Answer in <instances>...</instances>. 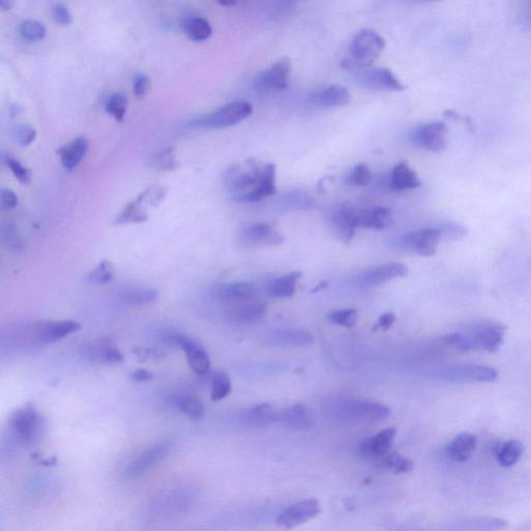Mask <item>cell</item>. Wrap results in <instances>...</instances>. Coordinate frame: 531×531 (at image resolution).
I'll return each instance as SVG.
<instances>
[{"mask_svg": "<svg viewBox=\"0 0 531 531\" xmlns=\"http://www.w3.org/2000/svg\"><path fill=\"white\" fill-rule=\"evenodd\" d=\"M18 204V197L11 189H2L0 192V207L2 211H10Z\"/></svg>", "mask_w": 531, "mask_h": 531, "instance_id": "obj_52", "label": "cell"}, {"mask_svg": "<svg viewBox=\"0 0 531 531\" xmlns=\"http://www.w3.org/2000/svg\"><path fill=\"white\" fill-rule=\"evenodd\" d=\"M267 314V305L262 301H249L227 306L226 318L237 325H254L261 323Z\"/></svg>", "mask_w": 531, "mask_h": 531, "instance_id": "obj_19", "label": "cell"}, {"mask_svg": "<svg viewBox=\"0 0 531 531\" xmlns=\"http://www.w3.org/2000/svg\"><path fill=\"white\" fill-rule=\"evenodd\" d=\"M424 1H435V0H424Z\"/></svg>", "mask_w": 531, "mask_h": 531, "instance_id": "obj_59", "label": "cell"}, {"mask_svg": "<svg viewBox=\"0 0 531 531\" xmlns=\"http://www.w3.org/2000/svg\"><path fill=\"white\" fill-rule=\"evenodd\" d=\"M51 15H53L55 23L60 24V26H67L73 21L71 12L64 4L54 6L53 11H51Z\"/></svg>", "mask_w": 531, "mask_h": 531, "instance_id": "obj_50", "label": "cell"}, {"mask_svg": "<svg viewBox=\"0 0 531 531\" xmlns=\"http://www.w3.org/2000/svg\"><path fill=\"white\" fill-rule=\"evenodd\" d=\"M80 329V324L75 321H51L35 323L31 332L38 343L50 344Z\"/></svg>", "mask_w": 531, "mask_h": 531, "instance_id": "obj_17", "label": "cell"}, {"mask_svg": "<svg viewBox=\"0 0 531 531\" xmlns=\"http://www.w3.org/2000/svg\"><path fill=\"white\" fill-rule=\"evenodd\" d=\"M153 376L152 373L148 372V371L143 370V368H141V370L135 371L134 373H132L131 375V379L133 381L135 382H146V381H150V379H152Z\"/></svg>", "mask_w": 531, "mask_h": 531, "instance_id": "obj_54", "label": "cell"}, {"mask_svg": "<svg viewBox=\"0 0 531 531\" xmlns=\"http://www.w3.org/2000/svg\"><path fill=\"white\" fill-rule=\"evenodd\" d=\"M524 445L518 440H510L503 443L495 452L497 462L503 467H512L519 462L523 456Z\"/></svg>", "mask_w": 531, "mask_h": 531, "instance_id": "obj_35", "label": "cell"}, {"mask_svg": "<svg viewBox=\"0 0 531 531\" xmlns=\"http://www.w3.org/2000/svg\"><path fill=\"white\" fill-rule=\"evenodd\" d=\"M390 415V409L381 403L368 400H341L332 409L337 422L348 425L373 424L382 422Z\"/></svg>", "mask_w": 531, "mask_h": 531, "instance_id": "obj_4", "label": "cell"}, {"mask_svg": "<svg viewBox=\"0 0 531 531\" xmlns=\"http://www.w3.org/2000/svg\"><path fill=\"white\" fill-rule=\"evenodd\" d=\"M275 164L258 163L254 160L244 165H234L224 173V183L235 199L241 202H258L276 193Z\"/></svg>", "mask_w": 531, "mask_h": 531, "instance_id": "obj_1", "label": "cell"}, {"mask_svg": "<svg viewBox=\"0 0 531 531\" xmlns=\"http://www.w3.org/2000/svg\"><path fill=\"white\" fill-rule=\"evenodd\" d=\"M372 180V173L366 163H359L346 177V183L352 186H366Z\"/></svg>", "mask_w": 531, "mask_h": 531, "instance_id": "obj_45", "label": "cell"}, {"mask_svg": "<svg viewBox=\"0 0 531 531\" xmlns=\"http://www.w3.org/2000/svg\"><path fill=\"white\" fill-rule=\"evenodd\" d=\"M172 449L170 441H161L143 451L130 463L125 471L126 478L135 479L143 476L146 471L152 469L155 465L161 462Z\"/></svg>", "mask_w": 531, "mask_h": 531, "instance_id": "obj_16", "label": "cell"}, {"mask_svg": "<svg viewBox=\"0 0 531 531\" xmlns=\"http://www.w3.org/2000/svg\"><path fill=\"white\" fill-rule=\"evenodd\" d=\"M435 378L447 383H486L495 381L498 378V372L491 366L481 364H454L439 368Z\"/></svg>", "mask_w": 531, "mask_h": 531, "instance_id": "obj_6", "label": "cell"}, {"mask_svg": "<svg viewBox=\"0 0 531 531\" xmlns=\"http://www.w3.org/2000/svg\"><path fill=\"white\" fill-rule=\"evenodd\" d=\"M319 513L321 506L319 501L314 498L306 499L285 508L279 515L276 523L281 527L294 528L316 518Z\"/></svg>", "mask_w": 531, "mask_h": 531, "instance_id": "obj_14", "label": "cell"}, {"mask_svg": "<svg viewBox=\"0 0 531 531\" xmlns=\"http://www.w3.org/2000/svg\"><path fill=\"white\" fill-rule=\"evenodd\" d=\"M163 191L160 188H148L141 193L134 202H130L119 217L120 224H141L148 219L146 212L148 204H158L163 197Z\"/></svg>", "mask_w": 531, "mask_h": 531, "instance_id": "obj_18", "label": "cell"}, {"mask_svg": "<svg viewBox=\"0 0 531 531\" xmlns=\"http://www.w3.org/2000/svg\"><path fill=\"white\" fill-rule=\"evenodd\" d=\"M13 136L20 145L26 146L33 143L37 137V131L31 126L21 124L13 129Z\"/></svg>", "mask_w": 531, "mask_h": 531, "instance_id": "obj_49", "label": "cell"}, {"mask_svg": "<svg viewBox=\"0 0 531 531\" xmlns=\"http://www.w3.org/2000/svg\"><path fill=\"white\" fill-rule=\"evenodd\" d=\"M13 6V0H0V8L4 12L12 10Z\"/></svg>", "mask_w": 531, "mask_h": 531, "instance_id": "obj_55", "label": "cell"}, {"mask_svg": "<svg viewBox=\"0 0 531 531\" xmlns=\"http://www.w3.org/2000/svg\"><path fill=\"white\" fill-rule=\"evenodd\" d=\"M291 71L292 62L289 58H281L258 76L254 87L262 93L287 89Z\"/></svg>", "mask_w": 531, "mask_h": 531, "instance_id": "obj_11", "label": "cell"}, {"mask_svg": "<svg viewBox=\"0 0 531 531\" xmlns=\"http://www.w3.org/2000/svg\"><path fill=\"white\" fill-rule=\"evenodd\" d=\"M447 125L443 121H433L416 128L412 133V141L429 152L440 153L447 146Z\"/></svg>", "mask_w": 531, "mask_h": 531, "instance_id": "obj_13", "label": "cell"}, {"mask_svg": "<svg viewBox=\"0 0 531 531\" xmlns=\"http://www.w3.org/2000/svg\"><path fill=\"white\" fill-rule=\"evenodd\" d=\"M20 35L28 42H40L46 38L47 29L37 20H26L19 27Z\"/></svg>", "mask_w": 531, "mask_h": 531, "instance_id": "obj_39", "label": "cell"}, {"mask_svg": "<svg viewBox=\"0 0 531 531\" xmlns=\"http://www.w3.org/2000/svg\"><path fill=\"white\" fill-rule=\"evenodd\" d=\"M218 4H221L224 6H234L238 4L239 0H217Z\"/></svg>", "mask_w": 531, "mask_h": 531, "instance_id": "obj_57", "label": "cell"}, {"mask_svg": "<svg viewBox=\"0 0 531 531\" xmlns=\"http://www.w3.org/2000/svg\"><path fill=\"white\" fill-rule=\"evenodd\" d=\"M407 274H408V267L406 265L400 264V263H389V264L366 272L360 280L362 285L366 287H377L393 279L405 278Z\"/></svg>", "mask_w": 531, "mask_h": 531, "instance_id": "obj_24", "label": "cell"}, {"mask_svg": "<svg viewBox=\"0 0 531 531\" xmlns=\"http://www.w3.org/2000/svg\"><path fill=\"white\" fill-rule=\"evenodd\" d=\"M87 355L89 358L105 363H120L124 360L120 349L107 339L89 346L87 349Z\"/></svg>", "mask_w": 531, "mask_h": 531, "instance_id": "obj_32", "label": "cell"}, {"mask_svg": "<svg viewBox=\"0 0 531 531\" xmlns=\"http://www.w3.org/2000/svg\"><path fill=\"white\" fill-rule=\"evenodd\" d=\"M10 427L15 438L23 444H31L38 437L40 429V418L31 406L23 407L13 414Z\"/></svg>", "mask_w": 531, "mask_h": 531, "instance_id": "obj_10", "label": "cell"}, {"mask_svg": "<svg viewBox=\"0 0 531 531\" xmlns=\"http://www.w3.org/2000/svg\"><path fill=\"white\" fill-rule=\"evenodd\" d=\"M4 163H6V165L10 168L13 177H15L20 183L23 184V185H27V184L31 183V170H29V168H24L18 160L9 156V155L4 156Z\"/></svg>", "mask_w": 531, "mask_h": 531, "instance_id": "obj_46", "label": "cell"}, {"mask_svg": "<svg viewBox=\"0 0 531 531\" xmlns=\"http://www.w3.org/2000/svg\"><path fill=\"white\" fill-rule=\"evenodd\" d=\"M134 94L137 99H143L150 89V80L143 74H137L134 77Z\"/></svg>", "mask_w": 531, "mask_h": 531, "instance_id": "obj_51", "label": "cell"}, {"mask_svg": "<svg viewBox=\"0 0 531 531\" xmlns=\"http://www.w3.org/2000/svg\"><path fill=\"white\" fill-rule=\"evenodd\" d=\"M312 335L303 329H283L272 332L268 337L270 344L279 346H301L312 343Z\"/></svg>", "mask_w": 531, "mask_h": 531, "instance_id": "obj_29", "label": "cell"}, {"mask_svg": "<svg viewBox=\"0 0 531 531\" xmlns=\"http://www.w3.org/2000/svg\"><path fill=\"white\" fill-rule=\"evenodd\" d=\"M164 341L170 345L181 346L186 354L189 366L197 375H204L210 370V358L208 353L199 344L177 332H168L164 334Z\"/></svg>", "mask_w": 531, "mask_h": 531, "instance_id": "obj_9", "label": "cell"}, {"mask_svg": "<svg viewBox=\"0 0 531 531\" xmlns=\"http://www.w3.org/2000/svg\"><path fill=\"white\" fill-rule=\"evenodd\" d=\"M384 49L385 40L379 33L372 29H363L351 40L348 56L344 58L341 67L350 72L358 67L373 66Z\"/></svg>", "mask_w": 531, "mask_h": 531, "instance_id": "obj_3", "label": "cell"}, {"mask_svg": "<svg viewBox=\"0 0 531 531\" xmlns=\"http://www.w3.org/2000/svg\"><path fill=\"white\" fill-rule=\"evenodd\" d=\"M91 283L97 285H105L114 278V268L108 261H102L94 269L89 272L87 276Z\"/></svg>", "mask_w": 531, "mask_h": 531, "instance_id": "obj_43", "label": "cell"}, {"mask_svg": "<svg viewBox=\"0 0 531 531\" xmlns=\"http://www.w3.org/2000/svg\"><path fill=\"white\" fill-rule=\"evenodd\" d=\"M253 108L246 101H234L211 114H204L189 123V127L200 129H224L233 127L253 114Z\"/></svg>", "mask_w": 531, "mask_h": 531, "instance_id": "obj_5", "label": "cell"}, {"mask_svg": "<svg viewBox=\"0 0 531 531\" xmlns=\"http://www.w3.org/2000/svg\"><path fill=\"white\" fill-rule=\"evenodd\" d=\"M441 231V238L445 240L462 239L467 235V229L456 222H447L439 226Z\"/></svg>", "mask_w": 531, "mask_h": 531, "instance_id": "obj_48", "label": "cell"}, {"mask_svg": "<svg viewBox=\"0 0 531 531\" xmlns=\"http://www.w3.org/2000/svg\"><path fill=\"white\" fill-rule=\"evenodd\" d=\"M89 150V141L85 137L81 136L74 139L71 143L62 146L58 150L62 166L67 172H72L78 168L80 162L84 158Z\"/></svg>", "mask_w": 531, "mask_h": 531, "instance_id": "obj_27", "label": "cell"}, {"mask_svg": "<svg viewBox=\"0 0 531 531\" xmlns=\"http://www.w3.org/2000/svg\"><path fill=\"white\" fill-rule=\"evenodd\" d=\"M326 285H327V283H322L321 285H318V288H316V289L314 290L312 292H318L319 290L323 289V288H325Z\"/></svg>", "mask_w": 531, "mask_h": 531, "instance_id": "obj_58", "label": "cell"}, {"mask_svg": "<svg viewBox=\"0 0 531 531\" xmlns=\"http://www.w3.org/2000/svg\"><path fill=\"white\" fill-rule=\"evenodd\" d=\"M395 434V427H388L372 437L364 439L359 447L360 454L368 459L383 458L390 451Z\"/></svg>", "mask_w": 531, "mask_h": 531, "instance_id": "obj_21", "label": "cell"}, {"mask_svg": "<svg viewBox=\"0 0 531 531\" xmlns=\"http://www.w3.org/2000/svg\"><path fill=\"white\" fill-rule=\"evenodd\" d=\"M381 464L383 467L398 474L408 473L413 469V462L400 456L398 452H391V454L388 452L382 458Z\"/></svg>", "mask_w": 531, "mask_h": 531, "instance_id": "obj_38", "label": "cell"}, {"mask_svg": "<svg viewBox=\"0 0 531 531\" xmlns=\"http://www.w3.org/2000/svg\"><path fill=\"white\" fill-rule=\"evenodd\" d=\"M478 443V438L473 434H460L447 445V456L456 463L467 462L476 451Z\"/></svg>", "mask_w": 531, "mask_h": 531, "instance_id": "obj_26", "label": "cell"}, {"mask_svg": "<svg viewBox=\"0 0 531 531\" xmlns=\"http://www.w3.org/2000/svg\"><path fill=\"white\" fill-rule=\"evenodd\" d=\"M278 422L288 429L295 431H310L314 425V418L312 412L305 405L297 404L290 406L280 412Z\"/></svg>", "mask_w": 531, "mask_h": 531, "instance_id": "obj_23", "label": "cell"}, {"mask_svg": "<svg viewBox=\"0 0 531 531\" xmlns=\"http://www.w3.org/2000/svg\"><path fill=\"white\" fill-rule=\"evenodd\" d=\"M40 464L44 466H54L58 464V459L55 456H51V458L44 459V460L40 461Z\"/></svg>", "mask_w": 531, "mask_h": 531, "instance_id": "obj_56", "label": "cell"}, {"mask_svg": "<svg viewBox=\"0 0 531 531\" xmlns=\"http://www.w3.org/2000/svg\"><path fill=\"white\" fill-rule=\"evenodd\" d=\"M357 319H358V314H357V310L353 308L335 310L329 314V319L333 324L346 328L354 327Z\"/></svg>", "mask_w": 531, "mask_h": 531, "instance_id": "obj_47", "label": "cell"}, {"mask_svg": "<svg viewBox=\"0 0 531 531\" xmlns=\"http://www.w3.org/2000/svg\"><path fill=\"white\" fill-rule=\"evenodd\" d=\"M417 175L407 162H400L393 168L391 173L390 187L393 190L404 191L415 189L420 186Z\"/></svg>", "mask_w": 531, "mask_h": 531, "instance_id": "obj_30", "label": "cell"}, {"mask_svg": "<svg viewBox=\"0 0 531 531\" xmlns=\"http://www.w3.org/2000/svg\"><path fill=\"white\" fill-rule=\"evenodd\" d=\"M175 405L180 411L183 412L191 420H195V422L202 420V416H204V405L197 398L189 397V395L175 398Z\"/></svg>", "mask_w": 531, "mask_h": 531, "instance_id": "obj_37", "label": "cell"}, {"mask_svg": "<svg viewBox=\"0 0 531 531\" xmlns=\"http://www.w3.org/2000/svg\"><path fill=\"white\" fill-rule=\"evenodd\" d=\"M182 28L187 37L195 42H204L212 35V26L208 20L199 16H190L183 20Z\"/></svg>", "mask_w": 531, "mask_h": 531, "instance_id": "obj_33", "label": "cell"}, {"mask_svg": "<svg viewBox=\"0 0 531 531\" xmlns=\"http://www.w3.org/2000/svg\"><path fill=\"white\" fill-rule=\"evenodd\" d=\"M355 81L362 87L375 91L402 92L406 87L397 76L387 69L382 67H363L352 70L349 72Z\"/></svg>", "mask_w": 531, "mask_h": 531, "instance_id": "obj_7", "label": "cell"}, {"mask_svg": "<svg viewBox=\"0 0 531 531\" xmlns=\"http://www.w3.org/2000/svg\"><path fill=\"white\" fill-rule=\"evenodd\" d=\"M357 214L350 202H339L328 211V224L341 242L350 243L354 238L358 227Z\"/></svg>", "mask_w": 531, "mask_h": 531, "instance_id": "obj_8", "label": "cell"}, {"mask_svg": "<svg viewBox=\"0 0 531 531\" xmlns=\"http://www.w3.org/2000/svg\"><path fill=\"white\" fill-rule=\"evenodd\" d=\"M351 94L346 87L341 85H329L316 92L312 96V103L316 106L332 108L348 105Z\"/></svg>", "mask_w": 531, "mask_h": 531, "instance_id": "obj_25", "label": "cell"}, {"mask_svg": "<svg viewBox=\"0 0 531 531\" xmlns=\"http://www.w3.org/2000/svg\"><path fill=\"white\" fill-rule=\"evenodd\" d=\"M508 522L498 518H488V517H478V518H469L461 521V530H503Z\"/></svg>", "mask_w": 531, "mask_h": 531, "instance_id": "obj_36", "label": "cell"}, {"mask_svg": "<svg viewBox=\"0 0 531 531\" xmlns=\"http://www.w3.org/2000/svg\"><path fill=\"white\" fill-rule=\"evenodd\" d=\"M302 276L299 271L291 272L280 278L273 279L267 285V292L273 298H290L296 292L297 283Z\"/></svg>", "mask_w": 531, "mask_h": 531, "instance_id": "obj_31", "label": "cell"}, {"mask_svg": "<svg viewBox=\"0 0 531 531\" xmlns=\"http://www.w3.org/2000/svg\"><path fill=\"white\" fill-rule=\"evenodd\" d=\"M279 413L269 404L256 405L236 416L237 425L245 427H262L278 422Z\"/></svg>", "mask_w": 531, "mask_h": 531, "instance_id": "obj_22", "label": "cell"}, {"mask_svg": "<svg viewBox=\"0 0 531 531\" xmlns=\"http://www.w3.org/2000/svg\"><path fill=\"white\" fill-rule=\"evenodd\" d=\"M231 379L226 373H217L213 378L212 393L211 398L213 402H219L231 393Z\"/></svg>", "mask_w": 531, "mask_h": 531, "instance_id": "obj_42", "label": "cell"}, {"mask_svg": "<svg viewBox=\"0 0 531 531\" xmlns=\"http://www.w3.org/2000/svg\"><path fill=\"white\" fill-rule=\"evenodd\" d=\"M152 164L160 170H173L177 168V162L172 146L163 148L153 156Z\"/></svg>", "mask_w": 531, "mask_h": 531, "instance_id": "obj_44", "label": "cell"}, {"mask_svg": "<svg viewBox=\"0 0 531 531\" xmlns=\"http://www.w3.org/2000/svg\"><path fill=\"white\" fill-rule=\"evenodd\" d=\"M395 322V314L393 312H386V314H382L378 319L377 324H376L373 330H388L389 328L393 326V324Z\"/></svg>", "mask_w": 531, "mask_h": 531, "instance_id": "obj_53", "label": "cell"}, {"mask_svg": "<svg viewBox=\"0 0 531 531\" xmlns=\"http://www.w3.org/2000/svg\"><path fill=\"white\" fill-rule=\"evenodd\" d=\"M358 227L381 231L393 224V216L388 209L383 207H373L359 211L357 214Z\"/></svg>", "mask_w": 531, "mask_h": 531, "instance_id": "obj_28", "label": "cell"}, {"mask_svg": "<svg viewBox=\"0 0 531 531\" xmlns=\"http://www.w3.org/2000/svg\"><path fill=\"white\" fill-rule=\"evenodd\" d=\"M215 295L227 306L240 305L258 299V290L248 283H231L219 285L216 289Z\"/></svg>", "mask_w": 531, "mask_h": 531, "instance_id": "obj_20", "label": "cell"}, {"mask_svg": "<svg viewBox=\"0 0 531 531\" xmlns=\"http://www.w3.org/2000/svg\"><path fill=\"white\" fill-rule=\"evenodd\" d=\"M128 100L123 94H111L105 102V110L114 120L121 121L127 112Z\"/></svg>", "mask_w": 531, "mask_h": 531, "instance_id": "obj_40", "label": "cell"}, {"mask_svg": "<svg viewBox=\"0 0 531 531\" xmlns=\"http://www.w3.org/2000/svg\"><path fill=\"white\" fill-rule=\"evenodd\" d=\"M1 241L4 246L13 253H20L23 248V243L15 224H6L2 226Z\"/></svg>", "mask_w": 531, "mask_h": 531, "instance_id": "obj_41", "label": "cell"}, {"mask_svg": "<svg viewBox=\"0 0 531 531\" xmlns=\"http://www.w3.org/2000/svg\"><path fill=\"white\" fill-rule=\"evenodd\" d=\"M441 240L442 238L439 227H429L404 236L400 240V246L405 251L420 256H432L436 253Z\"/></svg>", "mask_w": 531, "mask_h": 531, "instance_id": "obj_12", "label": "cell"}, {"mask_svg": "<svg viewBox=\"0 0 531 531\" xmlns=\"http://www.w3.org/2000/svg\"><path fill=\"white\" fill-rule=\"evenodd\" d=\"M505 327L487 319H479L466 324L459 332L449 333L443 339L444 343L462 352L486 351L496 352L505 341Z\"/></svg>", "mask_w": 531, "mask_h": 531, "instance_id": "obj_2", "label": "cell"}, {"mask_svg": "<svg viewBox=\"0 0 531 531\" xmlns=\"http://www.w3.org/2000/svg\"><path fill=\"white\" fill-rule=\"evenodd\" d=\"M121 302L129 306H145L158 299L159 292L152 288L133 287L124 290L120 295Z\"/></svg>", "mask_w": 531, "mask_h": 531, "instance_id": "obj_34", "label": "cell"}, {"mask_svg": "<svg viewBox=\"0 0 531 531\" xmlns=\"http://www.w3.org/2000/svg\"><path fill=\"white\" fill-rule=\"evenodd\" d=\"M239 241L246 247L275 246L283 244L285 237L269 224H253L241 229Z\"/></svg>", "mask_w": 531, "mask_h": 531, "instance_id": "obj_15", "label": "cell"}]
</instances>
